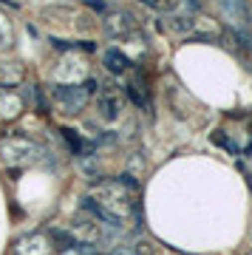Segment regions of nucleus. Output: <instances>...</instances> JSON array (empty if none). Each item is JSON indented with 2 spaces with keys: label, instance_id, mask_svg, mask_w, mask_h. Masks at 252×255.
<instances>
[{
  "label": "nucleus",
  "instance_id": "obj_1",
  "mask_svg": "<svg viewBox=\"0 0 252 255\" xmlns=\"http://www.w3.org/2000/svg\"><path fill=\"white\" fill-rule=\"evenodd\" d=\"M136 196H139V184L133 176L108 179V182H99L91 187L85 210L91 213V219L102 221L108 227H119L127 216L136 213Z\"/></svg>",
  "mask_w": 252,
  "mask_h": 255
},
{
  "label": "nucleus",
  "instance_id": "obj_2",
  "mask_svg": "<svg viewBox=\"0 0 252 255\" xmlns=\"http://www.w3.org/2000/svg\"><path fill=\"white\" fill-rule=\"evenodd\" d=\"M43 153V147L31 142L26 136H9L6 142H0V159L6 167H26V164H34Z\"/></svg>",
  "mask_w": 252,
  "mask_h": 255
},
{
  "label": "nucleus",
  "instance_id": "obj_3",
  "mask_svg": "<svg viewBox=\"0 0 252 255\" xmlns=\"http://www.w3.org/2000/svg\"><path fill=\"white\" fill-rule=\"evenodd\" d=\"M99 88L97 80H85L82 85H54V97L57 102H63L68 114H77L82 111V105L88 102V97Z\"/></svg>",
  "mask_w": 252,
  "mask_h": 255
},
{
  "label": "nucleus",
  "instance_id": "obj_4",
  "mask_svg": "<svg viewBox=\"0 0 252 255\" xmlns=\"http://www.w3.org/2000/svg\"><path fill=\"white\" fill-rule=\"evenodd\" d=\"M218 9H221V14H224L230 23L235 26V31L238 34H244L247 28H250L252 23V14H250V6H247V0H216Z\"/></svg>",
  "mask_w": 252,
  "mask_h": 255
},
{
  "label": "nucleus",
  "instance_id": "obj_5",
  "mask_svg": "<svg viewBox=\"0 0 252 255\" xmlns=\"http://www.w3.org/2000/svg\"><path fill=\"white\" fill-rule=\"evenodd\" d=\"M144 6L162 11L167 17H176V14H190V11H198L196 0H142Z\"/></svg>",
  "mask_w": 252,
  "mask_h": 255
},
{
  "label": "nucleus",
  "instance_id": "obj_6",
  "mask_svg": "<svg viewBox=\"0 0 252 255\" xmlns=\"http://www.w3.org/2000/svg\"><path fill=\"white\" fill-rule=\"evenodd\" d=\"M20 111H23L20 94H14L11 88H3L0 85V119H14Z\"/></svg>",
  "mask_w": 252,
  "mask_h": 255
},
{
  "label": "nucleus",
  "instance_id": "obj_7",
  "mask_svg": "<svg viewBox=\"0 0 252 255\" xmlns=\"http://www.w3.org/2000/svg\"><path fill=\"white\" fill-rule=\"evenodd\" d=\"M119 108H122V102H119L117 94H108V91H102L97 97V111H99V117L102 119H117L119 117Z\"/></svg>",
  "mask_w": 252,
  "mask_h": 255
},
{
  "label": "nucleus",
  "instance_id": "obj_8",
  "mask_svg": "<svg viewBox=\"0 0 252 255\" xmlns=\"http://www.w3.org/2000/svg\"><path fill=\"white\" fill-rule=\"evenodd\" d=\"M48 241H45V236H40V233H34V236L23 238L17 244V255H48Z\"/></svg>",
  "mask_w": 252,
  "mask_h": 255
},
{
  "label": "nucleus",
  "instance_id": "obj_9",
  "mask_svg": "<svg viewBox=\"0 0 252 255\" xmlns=\"http://www.w3.org/2000/svg\"><path fill=\"white\" fill-rule=\"evenodd\" d=\"M105 31H108L111 37H127L133 31V20L127 17V14H111V17L105 20Z\"/></svg>",
  "mask_w": 252,
  "mask_h": 255
},
{
  "label": "nucleus",
  "instance_id": "obj_10",
  "mask_svg": "<svg viewBox=\"0 0 252 255\" xmlns=\"http://www.w3.org/2000/svg\"><path fill=\"white\" fill-rule=\"evenodd\" d=\"M48 244L54 247L57 253H65V250L77 247V238H74V233H65V230H60V227H51L48 230Z\"/></svg>",
  "mask_w": 252,
  "mask_h": 255
},
{
  "label": "nucleus",
  "instance_id": "obj_11",
  "mask_svg": "<svg viewBox=\"0 0 252 255\" xmlns=\"http://www.w3.org/2000/svg\"><path fill=\"white\" fill-rule=\"evenodd\" d=\"M102 63L108 65V71L114 74H125L127 68H130V60H127L119 48H111V51H105V57H102Z\"/></svg>",
  "mask_w": 252,
  "mask_h": 255
},
{
  "label": "nucleus",
  "instance_id": "obj_12",
  "mask_svg": "<svg viewBox=\"0 0 252 255\" xmlns=\"http://www.w3.org/2000/svg\"><path fill=\"white\" fill-rule=\"evenodd\" d=\"M63 136H65V142H68V147H71L74 153H82L85 147H82V139L74 133V130H68V128H63Z\"/></svg>",
  "mask_w": 252,
  "mask_h": 255
},
{
  "label": "nucleus",
  "instance_id": "obj_13",
  "mask_svg": "<svg viewBox=\"0 0 252 255\" xmlns=\"http://www.w3.org/2000/svg\"><path fill=\"white\" fill-rule=\"evenodd\" d=\"M11 43V26H9V20L0 14V46H9Z\"/></svg>",
  "mask_w": 252,
  "mask_h": 255
},
{
  "label": "nucleus",
  "instance_id": "obj_14",
  "mask_svg": "<svg viewBox=\"0 0 252 255\" xmlns=\"http://www.w3.org/2000/svg\"><path fill=\"white\" fill-rule=\"evenodd\" d=\"M213 139H216L218 145L224 147L227 153H238V145H235V142H230V139H224V136H221V130H218V133H213Z\"/></svg>",
  "mask_w": 252,
  "mask_h": 255
},
{
  "label": "nucleus",
  "instance_id": "obj_15",
  "mask_svg": "<svg viewBox=\"0 0 252 255\" xmlns=\"http://www.w3.org/2000/svg\"><path fill=\"white\" fill-rule=\"evenodd\" d=\"M127 94H130V100H133L136 105H144V94H139L136 85H127Z\"/></svg>",
  "mask_w": 252,
  "mask_h": 255
},
{
  "label": "nucleus",
  "instance_id": "obj_16",
  "mask_svg": "<svg viewBox=\"0 0 252 255\" xmlns=\"http://www.w3.org/2000/svg\"><path fill=\"white\" fill-rule=\"evenodd\" d=\"M94 255H105V253H94Z\"/></svg>",
  "mask_w": 252,
  "mask_h": 255
}]
</instances>
